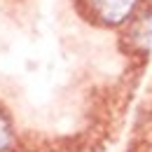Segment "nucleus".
Returning a JSON list of instances; mask_svg holds the SVG:
<instances>
[{
  "label": "nucleus",
  "mask_w": 152,
  "mask_h": 152,
  "mask_svg": "<svg viewBox=\"0 0 152 152\" xmlns=\"http://www.w3.org/2000/svg\"><path fill=\"white\" fill-rule=\"evenodd\" d=\"M89 5L103 23L119 26L133 14L138 0H89Z\"/></svg>",
  "instance_id": "obj_1"
},
{
  "label": "nucleus",
  "mask_w": 152,
  "mask_h": 152,
  "mask_svg": "<svg viewBox=\"0 0 152 152\" xmlns=\"http://www.w3.org/2000/svg\"><path fill=\"white\" fill-rule=\"evenodd\" d=\"M14 148V131L10 117L0 110V152H10Z\"/></svg>",
  "instance_id": "obj_2"
}]
</instances>
